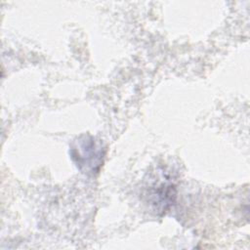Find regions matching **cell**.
<instances>
[{"label":"cell","instance_id":"6da1fadb","mask_svg":"<svg viewBox=\"0 0 250 250\" xmlns=\"http://www.w3.org/2000/svg\"><path fill=\"white\" fill-rule=\"evenodd\" d=\"M69 154L76 167L84 174L94 175L103 165L105 148L93 136L84 134L77 137L69 146Z\"/></svg>","mask_w":250,"mask_h":250},{"label":"cell","instance_id":"7a4b0ae2","mask_svg":"<svg viewBox=\"0 0 250 250\" xmlns=\"http://www.w3.org/2000/svg\"><path fill=\"white\" fill-rule=\"evenodd\" d=\"M164 181L152 184L148 188V202L156 213H165L175 203L177 188L170 177H165Z\"/></svg>","mask_w":250,"mask_h":250}]
</instances>
